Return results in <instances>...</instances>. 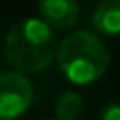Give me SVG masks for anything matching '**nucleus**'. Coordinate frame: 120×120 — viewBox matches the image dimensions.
<instances>
[{
    "label": "nucleus",
    "instance_id": "nucleus-7",
    "mask_svg": "<svg viewBox=\"0 0 120 120\" xmlns=\"http://www.w3.org/2000/svg\"><path fill=\"white\" fill-rule=\"evenodd\" d=\"M100 120H120V104L118 102L106 104L100 112Z\"/></svg>",
    "mask_w": 120,
    "mask_h": 120
},
{
    "label": "nucleus",
    "instance_id": "nucleus-2",
    "mask_svg": "<svg viewBox=\"0 0 120 120\" xmlns=\"http://www.w3.org/2000/svg\"><path fill=\"white\" fill-rule=\"evenodd\" d=\"M58 66L72 84H92L108 68V48L96 34L76 30L58 46Z\"/></svg>",
    "mask_w": 120,
    "mask_h": 120
},
{
    "label": "nucleus",
    "instance_id": "nucleus-1",
    "mask_svg": "<svg viewBox=\"0 0 120 120\" xmlns=\"http://www.w3.org/2000/svg\"><path fill=\"white\" fill-rule=\"evenodd\" d=\"M4 56L14 72L34 74L48 68L58 56L54 30L40 18L18 20L6 34Z\"/></svg>",
    "mask_w": 120,
    "mask_h": 120
},
{
    "label": "nucleus",
    "instance_id": "nucleus-4",
    "mask_svg": "<svg viewBox=\"0 0 120 120\" xmlns=\"http://www.w3.org/2000/svg\"><path fill=\"white\" fill-rule=\"evenodd\" d=\"M40 20L52 30H68L78 20L76 0H38Z\"/></svg>",
    "mask_w": 120,
    "mask_h": 120
},
{
    "label": "nucleus",
    "instance_id": "nucleus-3",
    "mask_svg": "<svg viewBox=\"0 0 120 120\" xmlns=\"http://www.w3.org/2000/svg\"><path fill=\"white\" fill-rule=\"evenodd\" d=\"M34 100L32 84L20 72H0V120H16Z\"/></svg>",
    "mask_w": 120,
    "mask_h": 120
},
{
    "label": "nucleus",
    "instance_id": "nucleus-5",
    "mask_svg": "<svg viewBox=\"0 0 120 120\" xmlns=\"http://www.w3.org/2000/svg\"><path fill=\"white\" fill-rule=\"evenodd\" d=\"M92 26L104 36L120 34V0H102L94 8Z\"/></svg>",
    "mask_w": 120,
    "mask_h": 120
},
{
    "label": "nucleus",
    "instance_id": "nucleus-6",
    "mask_svg": "<svg viewBox=\"0 0 120 120\" xmlns=\"http://www.w3.org/2000/svg\"><path fill=\"white\" fill-rule=\"evenodd\" d=\"M54 112L58 116L56 120H78L84 112V98L74 90H66L58 96Z\"/></svg>",
    "mask_w": 120,
    "mask_h": 120
}]
</instances>
